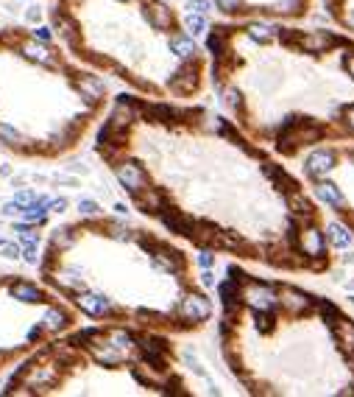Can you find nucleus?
Masks as SVG:
<instances>
[{"label": "nucleus", "instance_id": "f257e3e1", "mask_svg": "<svg viewBox=\"0 0 354 397\" xmlns=\"http://www.w3.org/2000/svg\"><path fill=\"white\" fill-rule=\"evenodd\" d=\"M92 151L128 205L204 255L273 275H326V213L285 160L198 101L112 95Z\"/></svg>", "mask_w": 354, "mask_h": 397}, {"label": "nucleus", "instance_id": "f03ea898", "mask_svg": "<svg viewBox=\"0 0 354 397\" xmlns=\"http://www.w3.org/2000/svg\"><path fill=\"white\" fill-rule=\"evenodd\" d=\"M209 90L237 129L285 163L354 143V37L279 20H218Z\"/></svg>", "mask_w": 354, "mask_h": 397}, {"label": "nucleus", "instance_id": "7ed1b4c3", "mask_svg": "<svg viewBox=\"0 0 354 397\" xmlns=\"http://www.w3.org/2000/svg\"><path fill=\"white\" fill-rule=\"evenodd\" d=\"M39 280L87 322L195 336L215 319L184 243L112 213L56 224L39 255Z\"/></svg>", "mask_w": 354, "mask_h": 397}, {"label": "nucleus", "instance_id": "20e7f679", "mask_svg": "<svg viewBox=\"0 0 354 397\" xmlns=\"http://www.w3.org/2000/svg\"><path fill=\"white\" fill-rule=\"evenodd\" d=\"M218 353L251 397H354V316L326 294L232 260L218 283Z\"/></svg>", "mask_w": 354, "mask_h": 397}, {"label": "nucleus", "instance_id": "39448f33", "mask_svg": "<svg viewBox=\"0 0 354 397\" xmlns=\"http://www.w3.org/2000/svg\"><path fill=\"white\" fill-rule=\"evenodd\" d=\"M50 34L84 68L162 101H198L209 59L168 0H50Z\"/></svg>", "mask_w": 354, "mask_h": 397}, {"label": "nucleus", "instance_id": "423d86ee", "mask_svg": "<svg viewBox=\"0 0 354 397\" xmlns=\"http://www.w3.org/2000/svg\"><path fill=\"white\" fill-rule=\"evenodd\" d=\"M112 104L106 79L31 26L0 28V151L26 163L76 154Z\"/></svg>", "mask_w": 354, "mask_h": 397}, {"label": "nucleus", "instance_id": "0eeeda50", "mask_svg": "<svg viewBox=\"0 0 354 397\" xmlns=\"http://www.w3.org/2000/svg\"><path fill=\"white\" fill-rule=\"evenodd\" d=\"M3 397H195L176 336L137 324H76L17 364Z\"/></svg>", "mask_w": 354, "mask_h": 397}, {"label": "nucleus", "instance_id": "6e6552de", "mask_svg": "<svg viewBox=\"0 0 354 397\" xmlns=\"http://www.w3.org/2000/svg\"><path fill=\"white\" fill-rule=\"evenodd\" d=\"M79 322L76 308L39 277L0 272V378Z\"/></svg>", "mask_w": 354, "mask_h": 397}, {"label": "nucleus", "instance_id": "1a4fd4ad", "mask_svg": "<svg viewBox=\"0 0 354 397\" xmlns=\"http://www.w3.org/2000/svg\"><path fill=\"white\" fill-rule=\"evenodd\" d=\"M299 176L307 190L354 241V143H332L307 151Z\"/></svg>", "mask_w": 354, "mask_h": 397}, {"label": "nucleus", "instance_id": "9d476101", "mask_svg": "<svg viewBox=\"0 0 354 397\" xmlns=\"http://www.w3.org/2000/svg\"><path fill=\"white\" fill-rule=\"evenodd\" d=\"M221 20H279V23H304L315 0H209Z\"/></svg>", "mask_w": 354, "mask_h": 397}, {"label": "nucleus", "instance_id": "9b49d317", "mask_svg": "<svg viewBox=\"0 0 354 397\" xmlns=\"http://www.w3.org/2000/svg\"><path fill=\"white\" fill-rule=\"evenodd\" d=\"M321 6L337 31L354 37V0H321Z\"/></svg>", "mask_w": 354, "mask_h": 397}]
</instances>
